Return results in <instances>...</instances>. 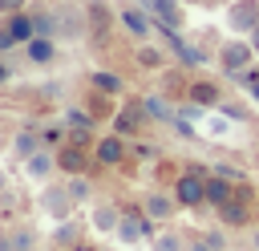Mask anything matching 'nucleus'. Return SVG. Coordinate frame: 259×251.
Wrapping results in <instances>:
<instances>
[{"label": "nucleus", "instance_id": "1", "mask_svg": "<svg viewBox=\"0 0 259 251\" xmlns=\"http://www.w3.org/2000/svg\"><path fill=\"white\" fill-rule=\"evenodd\" d=\"M206 166H182L178 174H174V182H170V194H174V202L182 206V211H202L206 206Z\"/></svg>", "mask_w": 259, "mask_h": 251}, {"label": "nucleus", "instance_id": "2", "mask_svg": "<svg viewBox=\"0 0 259 251\" xmlns=\"http://www.w3.org/2000/svg\"><path fill=\"white\" fill-rule=\"evenodd\" d=\"M255 194H259V190H255L251 182H239V186H235V194L214 211V215H219V223H223V227H231V231H251V223H255Z\"/></svg>", "mask_w": 259, "mask_h": 251}, {"label": "nucleus", "instance_id": "3", "mask_svg": "<svg viewBox=\"0 0 259 251\" xmlns=\"http://www.w3.org/2000/svg\"><path fill=\"white\" fill-rule=\"evenodd\" d=\"M214 61H219V73H223L227 81H235V77H239L243 69H251L259 57H255V49H251V40H247V36H231V40H223V45H219Z\"/></svg>", "mask_w": 259, "mask_h": 251}, {"label": "nucleus", "instance_id": "4", "mask_svg": "<svg viewBox=\"0 0 259 251\" xmlns=\"http://www.w3.org/2000/svg\"><path fill=\"white\" fill-rule=\"evenodd\" d=\"M138 4L154 16L158 32H182L186 28V4L182 0H138Z\"/></svg>", "mask_w": 259, "mask_h": 251}, {"label": "nucleus", "instance_id": "5", "mask_svg": "<svg viewBox=\"0 0 259 251\" xmlns=\"http://www.w3.org/2000/svg\"><path fill=\"white\" fill-rule=\"evenodd\" d=\"M117 24L134 36V40H150L154 32H158V24H154V16L138 4V0H130V4H117Z\"/></svg>", "mask_w": 259, "mask_h": 251}, {"label": "nucleus", "instance_id": "6", "mask_svg": "<svg viewBox=\"0 0 259 251\" xmlns=\"http://www.w3.org/2000/svg\"><path fill=\"white\" fill-rule=\"evenodd\" d=\"M125 158H130V142H125L121 134H101V138L93 142V166L113 170V166H121Z\"/></svg>", "mask_w": 259, "mask_h": 251}, {"label": "nucleus", "instance_id": "7", "mask_svg": "<svg viewBox=\"0 0 259 251\" xmlns=\"http://www.w3.org/2000/svg\"><path fill=\"white\" fill-rule=\"evenodd\" d=\"M186 101H194V105H202V109H219V105L227 101V89H223V81H214V77H190Z\"/></svg>", "mask_w": 259, "mask_h": 251}, {"label": "nucleus", "instance_id": "8", "mask_svg": "<svg viewBox=\"0 0 259 251\" xmlns=\"http://www.w3.org/2000/svg\"><path fill=\"white\" fill-rule=\"evenodd\" d=\"M121 243H142V239H154V219L146 211H121V223L113 231Z\"/></svg>", "mask_w": 259, "mask_h": 251}, {"label": "nucleus", "instance_id": "9", "mask_svg": "<svg viewBox=\"0 0 259 251\" xmlns=\"http://www.w3.org/2000/svg\"><path fill=\"white\" fill-rule=\"evenodd\" d=\"M113 20H117V8L109 0H85V28H89V36L105 40L109 28H113Z\"/></svg>", "mask_w": 259, "mask_h": 251}, {"label": "nucleus", "instance_id": "10", "mask_svg": "<svg viewBox=\"0 0 259 251\" xmlns=\"http://www.w3.org/2000/svg\"><path fill=\"white\" fill-rule=\"evenodd\" d=\"M255 24H259V0H231L227 4V28L235 36H251Z\"/></svg>", "mask_w": 259, "mask_h": 251}, {"label": "nucleus", "instance_id": "11", "mask_svg": "<svg viewBox=\"0 0 259 251\" xmlns=\"http://www.w3.org/2000/svg\"><path fill=\"white\" fill-rule=\"evenodd\" d=\"M89 166H93V150H89V146L65 142V146L57 150V170H61V174H69V178H73V174H85Z\"/></svg>", "mask_w": 259, "mask_h": 251}, {"label": "nucleus", "instance_id": "12", "mask_svg": "<svg viewBox=\"0 0 259 251\" xmlns=\"http://www.w3.org/2000/svg\"><path fill=\"white\" fill-rule=\"evenodd\" d=\"M40 206H45L53 219H69L77 202H73V194H69V186H65V182H49V186L40 190Z\"/></svg>", "mask_w": 259, "mask_h": 251}, {"label": "nucleus", "instance_id": "13", "mask_svg": "<svg viewBox=\"0 0 259 251\" xmlns=\"http://www.w3.org/2000/svg\"><path fill=\"white\" fill-rule=\"evenodd\" d=\"M142 211L154 219V223H170L182 206L174 202V194L170 190H146V198H142Z\"/></svg>", "mask_w": 259, "mask_h": 251}, {"label": "nucleus", "instance_id": "14", "mask_svg": "<svg viewBox=\"0 0 259 251\" xmlns=\"http://www.w3.org/2000/svg\"><path fill=\"white\" fill-rule=\"evenodd\" d=\"M150 117H146V109H142V101H130L125 109H117L113 113V134H121V138H130V134H138L142 126H146Z\"/></svg>", "mask_w": 259, "mask_h": 251}, {"label": "nucleus", "instance_id": "15", "mask_svg": "<svg viewBox=\"0 0 259 251\" xmlns=\"http://www.w3.org/2000/svg\"><path fill=\"white\" fill-rule=\"evenodd\" d=\"M24 57H28V65H36V69L53 65V61H57V36H32V40L24 45Z\"/></svg>", "mask_w": 259, "mask_h": 251}, {"label": "nucleus", "instance_id": "16", "mask_svg": "<svg viewBox=\"0 0 259 251\" xmlns=\"http://www.w3.org/2000/svg\"><path fill=\"white\" fill-rule=\"evenodd\" d=\"M134 61H138V69H150V73H162V69L170 65V49H158V45H150V40H142V45H138V53H134Z\"/></svg>", "mask_w": 259, "mask_h": 251}, {"label": "nucleus", "instance_id": "17", "mask_svg": "<svg viewBox=\"0 0 259 251\" xmlns=\"http://www.w3.org/2000/svg\"><path fill=\"white\" fill-rule=\"evenodd\" d=\"M89 85H93V93H101V97H121V93H125V77H121V73H109V69H93V73H89Z\"/></svg>", "mask_w": 259, "mask_h": 251}, {"label": "nucleus", "instance_id": "18", "mask_svg": "<svg viewBox=\"0 0 259 251\" xmlns=\"http://www.w3.org/2000/svg\"><path fill=\"white\" fill-rule=\"evenodd\" d=\"M24 170H28V178L49 182V178H53V170H57V154H53L49 146H40L32 158H24Z\"/></svg>", "mask_w": 259, "mask_h": 251}, {"label": "nucleus", "instance_id": "19", "mask_svg": "<svg viewBox=\"0 0 259 251\" xmlns=\"http://www.w3.org/2000/svg\"><path fill=\"white\" fill-rule=\"evenodd\" d=\"M235 186H239V182H231V178H223V174H214V170H210V174H206V206H210V211H219V206L235 194Z\"/></svg>", "mask_w": 259, "mask_h": 251}, {"label": "nucleus", "instance_id": "20", "mask_svg": "<svg viewBox=\"0 0 259 251\" xmlns=\"http://www.w3.org/2000/svg\"><path fill=\"white\" fill-rule=\"evenodd\" d=\"M4 24H8V32L16 36V45H28V40L36 36V24H32V12H12V16H4Z\"/></svg>", "mask_w": 259, "mask_h": 251}, {"label": "nucleus", "instance_id": "21", "mask_svg": "<svg viewBox=\"0 0 259 251\" xmlns=\"http://www.w3.org/2000/svg\"><path fill=\"white\" fill-rule=\"evenodd\" d=\"M142 109H146V117H150V121H174V113H178V105H170V101H166V97H158V93L142 97Z\"/></svg>", "mask_w": 259, "mask_h": 251}, {"label": "nucleus", "instance_id": "22", "mask_svg": "<svg viewBox=\"0 0 259 251\" xmlns=\"http://www.w3.org/2000/svg\"><path fill=\"white\" fill-rule=\"evenodd\" d=\"M36 247V231L32 227H16L0 239V251H32Z\"/></svg>", "mask_w": 259, "mask_h": 251}, {"label": "nucleus", "instance_id": "23", "mask_svg": "<svg viewBox=\"0 0 259 251\" xmlns=\"http://www.w3.org/2000/svg\"><path fill=\"white\" fill-rule=\"evenodd\" d=\"M40 146H45V142H40V134H36V130H20V134L12 138V154H16L20 162H24V158H32Z\"/></svg>", "mask_w": 259, "mask_h": 251}, {"label": "nucleus", "instance_id": "24", "mask_svg": "<svg viewBox=\"0 0 259 251\" xmlns=\"http://www.w3.org/2000/svg\"><path fill=\"white\" fill-rule=\"evenodd\" d=\"M117 223H121V211H117L113 202H97V206H93V227H97V231L109 235V231H117Z\"/></svg>", "mask_w": 259, "mask_h": 251}, {"label": "nucleus", "instance_id": "25", "mask_svg": "<svg viewBox=\"0 0 259 251\" xmlns=\"http://www.w3.org/2000/svg\"><path fill=\"white\" fill-rule=\"evenodd\" d=\"M150 251H186V239L178 231H162V235L150 239Z\"/></svg>", "mask_w": 259, "mask_h": 251}, {"label": "nucleus", "instance_id": "26", "mask_svg": "<svg viewBox=\"0 0 259 251\" xmlns=\"http://www.w3.org/2000/svg\"><path fill=\"white\" fill-rule=\"evenodd\" d=\"M77 239H81V227H77L73 219H61V227L53 231V243H57V247H73Z\"/></svg>", "mask_w": 259, "mask_h": 251}, {"label": "nucleus", "instance_id": "27", "mask_svg": "<svg viewBox=\"0 0 259 251\" xmlns=\"http://www.w3.org/2000/svg\"><path fill=\"white\" fill-rule=\"evenodd\" d=\"M65 186H69L73 202H89V198H93V186H89V178H85V174H73V178H69Z\"/></svg>", "mask_w": 259, "mask_h": 251}, {"label": "nucleus", "instance_id": "28", "mask_svg": "<svg viewBox=\"0 0 259 251\" xmlns=\"http://www.w3.org/2000/svg\"><path fill=\"white\" fill-rule=\"evenodd\" d=\"M219 109H223V113H227V117H231V121H247V117H251V113H247V105H243V101H223V105H219Z\"/></svg>", "mask_w": 259, "mask_h": 251}, {"label": "nucleus", "instance_id": "29", "mask_svg": "<svg viewBox=\"0 0 259 251\" xmlns=\"http://www.w3.org/2000/svg\"><path fill=\"white\" fill-rule=\"evenodd\" d=\"M202 239H206L214 251H227V235H223V231H202Z\"/></svg>", "mask_w": 259, "mask_h": 251}, {"label": "nucleus", "instance_id": "30", "mask_svg": "<svg viewBox=\"0 0 259 251\" xmlns=\"http://www.w3.org/2000/svg\"><path fill=\"white\" fill-rule=\"evenodd\" d=\"M8 49H16V36L8 32V24L0 20V53H8Z\"/></svg>", "mask_w": 259, "mask_h": 251}, {"label": "nucleus", "instance_id": "31", "mask_svg": "<svg viewBox=\"0 0 259 251\" xmlns=\"http://www.w3.org/2000/svg\"><path fill=\"white\" fill-rule=\"evenodd\" d=\"M28 0H0V16H12V12H24Z\"/></svg>", "mask_w": 259, "mask_h": 251}, {"label": "nucleus", "instance_id": "32", "mask_svg": "<svg viewBox=\"0 0 259 251\" xmlns=\"http://www.w3.org/2000/svg\"><path fill=\"white\" fill-rule=\"evenodd\" d=\"M186 251H214V247H210V243L198 235V239H186Z\"/></svg>", "mask_w": 259, "mask_h": 251}, {"label": "nucleus", "instance_id": "33", "mask_svg": "<svg viewBox=\"0 0 259 251\" xmlns=\"http://www.w3.org/2000/svg\"><path fill=\"white\" fill-rule=\"evenodd\" d=\"M182 4H198V8H223V4H231V0H182Z\"/></svg>", "mask_w": 259, "mask_h": 251}, {"label": "nucleus", "instance_id": "34", "mask_svg": "<svg viewBox=\"0 0 259 251\" xmlns=\"http://www.w3.org/2000/svg\"><path fill=\"white\" fill-rule=\"evenodd\" d=\"M8 81H12V69H8V61L0 57V85H8Z\"/></svg>", "mask_w": 259, "mask_h": 251}, {"label": "nucleus", "instance_id": "35", "mask_svg": "<svg viewBox=\"0 0 259 251\" xmlns=\"http://www.w3.org/2000/svg\"><path fill=\"white\" fill-rule=\"evenodd\" d=\"M251 251H259V223H251Z\"/></svg>", "mask_w": 259, "mask_h": 251}, {"label": "nucleus", "instance_id": "36", "mask_svg": "<svg viewBox=\"0 0 259 251\" xmlns=\"http://www.w3.org/2000/svg\"><path fill=\"white\" fill-rule=\"evenodd\" d=\"M247 40H251V49H255V57H259V24L251 28V36H247Z\"/></svg>", "mask_w": 259, "mask_h": 251}, {"label": "nucleus", "instance_id": "37", "mask_svg": "<svg viewBox=\"0 0 259 251\" xmlns=\"http://www.w3.org/2000/svg\"><path fill=\"white\" fill-rule=\"evenodd\" d=\"M247 93H251V97H255V101H259V77H255V81H251V85H247Z\"/></svg>", "mask_w": 259, "mask_h": 251}, {"label": "nucleus", "instance_id": "38", "mask_svg": "<svg viewBox=\"0 0 259 251\" xmlns=\"http://www.w3.org/2000/svg\"><path fill=\"white\" fill-rule=\"evenodd\" d=\"M4 190H8V174L0 170V194H4Z\"/></svg>", "mask_w": 259, "mask_h": 251}, {"label": "nucleus", "instance_id": "39", "mask_svg": "<svg viewBox=\"0 0 259 251\" xmlns=\"http://www.w3.org/2000/svg\"><path fill=\"white\" fill-rule=\"evenodd\" d=\"M255 223H259V194H255Z\"/></svg>", "mask_w": 259, "mask_h": 251}]
</instances>
